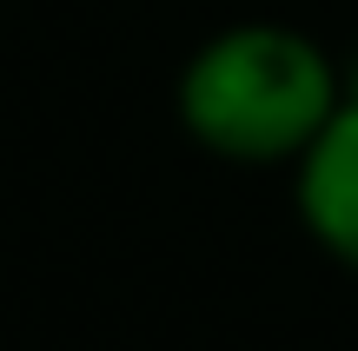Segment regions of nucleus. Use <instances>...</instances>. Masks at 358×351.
Returning <instances> with one entry per match:
<instances>
[{
  "instance_id": "obj_1",
  "label": "nucleus",
  "mask_w": 358,
  "mask_h": 351,
  "mask_svg": "<svg viewBox=\"0 0 358 351\" xmlns=\"http://www.w3.org/2000/svg\"><path fill=\"white\" fill-rule=\"evenodd\" d=\"M173 113L226 166H292L338 113V60L285 20H239L192 47Z\"/></svg>"
},
{
  "instance_id": "obj_2",
  "label": "nucleus",
  "mask_w": 358,
  "mask_h": 351,
  "mask_svg": "<svg viewBox=\"0 0 358 351\" xmlns=\"http://www.w3.org/2000/svg\"><path fill=\"white\" fill-rule=\"evenodd\" d=\"M292 206L312 246L358 278V106L338 100V113L319 126V140L292 159Z\"/></svg>"
},
{
  "instance_id": "obj_3",
  "label": "nucleus",
  "mask_w": 358,
  "mask_h": 351,
  "mask_svg": "<svg viewBox=\"0 0 358 351\" xmlns=\"http://www.w3.org/2000/svg\"><path fill=\"white\" fill-rule=\"evenodd\" d=\"M338 100H345V106H358V53H352L345 66H338Z\"/></svg>"
}]
</instances>
